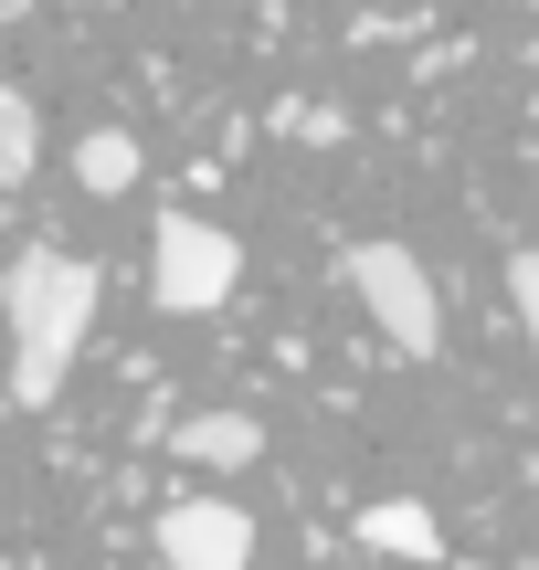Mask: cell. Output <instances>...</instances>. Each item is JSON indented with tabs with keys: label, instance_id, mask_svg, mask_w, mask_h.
I'll use <instances>...</instances> for the list:
<instances>
[{
	"label": "cell",
	"instance_id": "6da1fadb",
	"mask_svg": "<svg viewBox=\"0 0 539 570\" xmlns=\"http://www.w3.org/2000/svg\"><path fill=\"white\" fill-rule=\"evenodd\" d=\"M0 306H11V402L42 412L63 391V370H75L85 327H96V265L63 254V244H21Z\"/></svg>",
	"mask_w": 539,
	"mask_h": 570
},
{
	"label": "cell",
	"instance_id": "7a4b0ae2",
	"mask_svg": "<svg viewBox=\"0 0 539 570\" xmlns=\"http://www.w3.org/2000/svg\"><path fill=\"white\" fill-rule=\"evenodd\" d=\"M350 296L371 306V327L402 348V360H434L444 348V306H434V285H423L413 244H350Z\"/></svg>",
	"mask_w": 539,
	"mask_h": 570
},
{
	"label": "cell",
	"instance_id": "3957f363",
	"mask_svg": "<svg viewBox=\"0 0 539 570\" xmlns=\"http://www.w3.org/2000/svg\"><path fill=\"white\" fill-rule=\"evenodd\" d=\"M148 285H159V306H180V317H212V306L244 285V244H233L223 223H202V212H169L159 254H148Z\"/></svg>",
	"mask_w": 539,
	"mask_h": 570
},
{
	"label": "cell",
	"instance_id": "277c9868",
	"mask_svg": "<svg viewBox=\"0 0 539 570\" xmlns=\"http://www.w3.org/2000/svg\"><path fill=\"white\" fill-rule=\"evenodd\" d=\"M159 560L169 570H244L254 560V518L233 508V497H180V508L159 518Z\"/></svg>",
	"mask_w": 539,
	"mask_h": 570
},
{
	"label": "cell",
	"instance_id": "5b68a950",
	"mask_svg": "<svg viewBox=\"0 0 539 570\" xmlns=\"http://www.w3.org/2000/svg\"><path fill=\"white\" fill-rule=\"evenodd\" d=\"M148 444H169L180 465H254L265 454V423L254 412H190V423H148Z\"/></svg>",
	"mask_w": 539,
	"mask_h": 570
},
{
	"label": "cell",
	"instance_id": "8992f818",
	"mask_svg": "<svg viewBox=\"0 0 539 570\" xmlns=\"http://www.w3.org/2000/svg\"><path fill=\"white\" fill-rule=\"evenodd\" d=\"M360 550L434 560V550H444V529H434V508H413V497H381V508H360Z\"/></svg>",
	"mask_w": 539,
	"mask_h": 570
},
{
	"label": "cell",
	"instance_id": "52a82bcc",
	"mask_svg": "<svg viewBox=\"0 0 539 570\" xmlns=\"http://www.w3.org/2000/svg\"><path fill=\"white\" fill-rule=\"evenodd\" d=\"M42 169V106L21 85H0V190H21Z\"/></svg>",
	"mask_w": 539,
	"mask_h": 570
},
{
	"label": "cell",
	"instance_id": "ba28073f",
	"mask_svg": "<svg viewBox=\"0 0 539 570\" xmlns=\"http://www.w3.org/2000/svg\"><path fill=\"white\" fill-rule=\"evenodd\" d=\"M75 180L96 190V202H117V190H138V138H127V127H96V138L75 148Z\"/></svg>",
	"mask_w": 539,
	"mask_h": 570
},
{
	"label": "cell",
	"instance_id": "9c48e42d",
	"mask_svg": "<svg viewBox=\"0 0 539 570\" xmlns=\"http://www.w3.org/2000/svg\"><path fill=\"white\" fill-rule=\"evenodd\" d=\"M508 296H519V327H529V348H539V244L508 254Z\"/></svg>",
	"mask_w": 539,
	"mask_h": 570
},
{
	"label": "cell",
	"instance_id": "30bf717a",
	"mask_svg": "<svg viewBox=\"0 0 539 570\" xmlns=\"http://www.w3.org/2000/svg\"><path fill=\"white\" fill-rule=\"evenodd\" d=\"M96 11H117V0H96Z\"/></svg>",
	"mask_w": 539,
	"mask_h": 570
},
{
	"label": "cell",
	"instance_id": "8fae6325",
	"mask_svg": "<svg viewBox=\"0 0 539 570\" xmlns=\"http://www.w3.org/2000/svg\"><path fill=\"white\" fill-rule=\"evenodd\" d=\"M11 11H21V0H11Z\"/></svg>",
	"mask_w": 539,
	"mask_h": 570
}]
</instances>
